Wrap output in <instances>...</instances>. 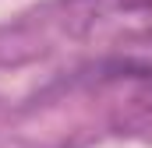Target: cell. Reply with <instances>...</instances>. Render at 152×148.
<instances>
[{
  "mask_svg": "<svg viewBox=\"0 0 152 148\" xmlns=\"http://www.w3.org/2000/svg\"><path fill=\"white\" fill-rule=\"evenodd\" d=\"M57 28L81 46L152 42V0H60Z\"/></svg>",
  "mask_w": 152,
  "mask_h": 148,
  "instance_id": "obj_1",
  "label": "cell"
}]
</instances>
